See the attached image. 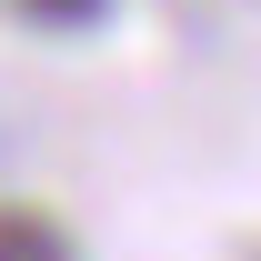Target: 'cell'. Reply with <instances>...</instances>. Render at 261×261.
<instances>
[{
  "mask_svg": "<svg viewBox=\"0 0 261 261\" xmlns=\"http://www.w3.org/2000/svg\"><path fill=\"white\" fill-rule=\"evenodd\" d=\"M31 31H50V40H81V31H100L111 20V0H10Z\"/></svg>",
  "mask_w": 261,
  "mask_h": 261,
  "instance_id": "cell-1",
  "label": "cell"
},
{
  "mask_svg": "<svg viewBox=\"0 0 261 261\" xmlns=\"http://www.w3.org/2000/svg\"><path fill=\"white\" fill-rule=\"evenodd\" d=\"M0 261H70V241L40 211H0Z\"/></svg>",
  "mask_w": 261,
  "mask_h": 261,
  "instance_id": "cell-2",
  "label": "cell"
}]
</instances>
